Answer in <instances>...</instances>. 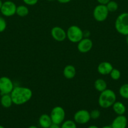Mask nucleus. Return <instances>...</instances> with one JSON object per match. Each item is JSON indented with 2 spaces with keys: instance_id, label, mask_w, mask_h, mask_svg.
I'll use <instances>...</instances> for the list:
<instances>
[{
  "instance_id": "0eeeda50",
  "label": "nucleus",
  "mask_w": 128,
  "mask_h": 128,
  "mask_svg": "<svg viewBox=\"0 0 128 128\" xmlns=\"http://www.w3.org/2000/svg\"><path fill=\"white\" fill-rule=\"evenodd\" d=\"M14 84L10 78L6 76L0 78V93L1 95L11 94L14 88Z\"/></svg>"
},
{
  "instance_id": "7ed1b4c3",
  "label": "nucleus",
  "mask_w": 128,
  "mask_h": 128,
  "mask_svg": "<svg viewBox=\"0 0 128 128\" xmlns=\"http://www.w3.org/2000/svg\"><path fill=\"white\" fill-rule=\"evenodd\" d=\"M115 28L120 34L128 35V12H122L117 16L115 21Z\"/></svg>"
},
{
  "instance_id": "9d476101",
  "label": "nucleus",
  "mask_w": 128,
  "mask_h": 128,
  "mask_svg": "<svg viewBox=\"0 0 128 128\" xmlns=\"http://www.w3.org/2000/svg\"><path fill=\"white\" fill-rule=\"evenodd\" d=\"M92 41L89 38H84L77 44L78 50L82 53H85L90 51L92 48Z\"/></svg>"
},
{
  "instance_id": "c756f323",
  "label": "nucleus",
  "mask_w": 128,
  "mask_h": 128,
  "mask_svg": "<svg viewBox=\"0 0 128 128\" xmlns=\"http://www.w3.org/2000/svg\"><path fill=\"white\" fill-rule=\"evenodd\" d=\"M49 128H61V127L60 126V125L56 124H53V123L51 126H50Z\"/></svg>"
},
{
  "instance_id": "2f4dec72",
  "label": "nucleus",
  "mask_w": 128,
  "mask_h": 128,
  "mask_svg": "<svg viewBox=\"0 0 128 128\" xmlns=\"http://www.w3.org/2000/svg\"><path fill=\"white\" fill-rule=\"evenodd\" d=\"M101 128H112L111 127V126H104L103 127H102Z\"/></svg>"
},
{
  "instance_id": "cd10ccee",
  "label": "nucleus",
  "mask_w": 128,
  "mask_h": 128,
  "mask_svg": "<svg viewBox=\"0 0 128 128\" xmlns=\"http://www.w3.org/2000/svg\"><path fill=\"white\" fill-rule=\"evenodd\" d=\"M83 33H84V38H89L90 36V32L88 30L83 31Z\"/></svg>"
},
{
  "instance_id": "4468645a",
  "label": "nucleus",
  "mask_w": 128,
  "mask_h": 128,
  "mask_svg": "<svg viewBox=\"0 0 128 128\" xmlns=\"http://www.w3.org/2000/svg\"><path fill=\"white\" fill-rule=\"evenodd\" d=\"M38 123L42 128H49L53 122L50 115L47 114H43L39 118Z\"/></svg>"
},
{
  "instance_id": "f257e3e1",
  "label": "nucleus",
  "mask_w": 128,
  "mask_h": 128,
  "mask_svg": "<svg viewBox=\"0 0 128 128\" xmlns=\"http://www.w3.org/2000/svg\"><path fill=\"white\" fill-rule=\"evenodd\" d=\"M10 94L13 104L20 106L26 103L31 100L33 92L29 88L16 86L14 88Z\"/></svg>"
},
{
  "instance_id": "a878e982",
  "label": "nucleus",
  "mask_w": 128,
  "mask_h": 128,
  "mask_svg": "<svg viewBox=\"0 0 128 128\" xmlns=\"http://www.w3.org/2000/svg\"><path fill=\"white\" fill-rule=\"evenodd\" d=\"M23 1L26 5H28V6H34V5H35L37 3L38 0H23Z\"/></svg>"
},
{
  "instance_id": "6ab92c4d",
  "label": "nucleus",
  "mask_w": 128,
  "mask_h": 128,
  "mask_svg": "<svg viewBox=\"0 0 128 128\" xmlns=\"http://www.w3.org/2000/svg\"><path fill=\"white\" fill-rule=\"evenodd\" d=\"M16 14L20 17H25L29 14V9L25 5H20L16 8Z\"/></svg>"
},
{
  "instance_id": "9b49d317",
  "label": "nucleus",
  "mask_w": 128,
  "mask_h": 128,
  "mask_svg": "<svg viewBox=\"0 0 128 128\" xmlns=\"http://www.w3.org/2000/svg\"><path fill=\"white\" fill-rule=\"evenodd\" d=\"M51 35L56 41L61 42L67 38V32L61 27L55 26L51 30Z\"/></svg>"
},
{
  "instance_id": "dca6fc26",
  "label": "nucleus",
  "mask_w": 128,
  "mask_h": 128,
  "mask_svg": "<svg viewBox=\"0 0 128 128\" xmlns=\"http://www.w3.org/2000/svg\"><path fill=\"white\" fill-rule=\"evenodd\" d=\"M112 107L114 112L117 115H124L126 111L125 105L120 101H115Z\"/></svg>"
},
{
  "instance_id": "f8f14e48",
  "label": "nucleus",
  "mask_w": 128,
  "mask_h": 128,
  "mask_svg": "<svg viewBox=\"0 0 128 128\" xmlns=\"http://www.w3.org/2000/svg\"><path fill=\"white\" fill-rule=\"evenodd\" d=\"M127 125V119L124 115H117L111 123L112 128H126Z\"/></svg>"
},
{
  "instance_id": "e433bc0d",
  "label": "nucleus",
  "mask_w": 128,
  "mask_h": 128,
  "mask_svg": "<svg viewBox=\"0 0 128 128\" xmlns=\"http://www.w3.org/2000/svg\"><path fill=\"white\" fill-rule=\"evenodd\" d=\"M47 1H54V0H47Z\"/></svg>"
},
{
  "instance_id": "72a5a7b5",
  "label": "nucleus",
  "mask_w": 128,
  "mask_h": 128,
  "mask_svg": "<svg viewBox=\"0 0 128 128\" xmlns=\"http://www.w3.org/2000/svg\"><path fill=\"white\" fill-rule=\"evenodd\" d=\"M28 128H38L37 126H30Z\"/></svg>"
},
{
  "instance_id": "20e7f679",
  "label": "nucleus",
  "mask_w": 128,
  "mask_h": 128,
  "mask_svg": "<svg viewBox=\"0 0 128 128\" xmlns=\"http://www.w3.org/2000/svg\"><path fill=\"white\" fill-rule=\"evenodd\" d=\"M67 38L70 42L78 43L82 39L84 38L83 31L79 26L72 25L67 31Z\"/></svg>"
},
{
  "instance_id": "473e14b6",
  "label": "nucleus",
  "mask_w": 128,
  "mask_h": 128,
  "mask_svg": "<svg viewBox=\"0 0 128 128\" xmlns=\"http://www.w3.org/2000/svg\"><path fill=\"white\" fill-rule=\"evenodd\" d=\"M3 1H1V0H0V10H1V7H2V6H3Z\"/></svg>"
},
{
  "instance_id": "f3484780",
  "label": "nucleus",
  "mask_w": 128,
  "mask_h": 128,
  "mask_svg": "<svg viewBox=\"0 0 128 128\" xmlns=\"http://www.w3.org/2000/svg\"><path fill=\"white\" fill-rule=\"evenodd\" d=\"M0 103H1V106L5 108H9L11 107L13 104L11 94H6L1 95V98L0 99Z\"/></svg>"
},
{
  "instance_id": "7c9ffc66",
  "label": "nucleus",
  "mask_w": 128,
  "mask_h": 128,
  "mask_svg": "<svg viewBox=\"0 0 128 128\" xmlns=\"http://www.w3.org/2000/svg\"><path fill=\"white\" fill-rule=\"evenodd\" d=\"M87 128H99V127H97V126H95V125H91V126H89V127Z\"/></svg>"
},
{
  "instance_id": "aec40b11",
  "label": "nucleus",
  "mask_w": 128,
  "mask_h": 128,
  "mask_svg": "<svg viewBox=\"0 0 128 128\" xmlns=\"http://www.w3.org/2000/svg\"><path fill=\"white\" fill-rule=\"evenodd\" d=\"M119 92L122 98L128 100V83H125L122 85L119 88Z\"/></svg>"
},
{
  "instance_id": "393cba45",
  "label": "nucleus",
  "mask_w": 128,
  "mask_h": 128,
  "mask_svg": "<svg viewBox=\"0 0 128 128\" xmlns=\"http://www.w3.org/2000/svg\"><path fill=\"white\" fill-rule=\"evenodd\" d=\"M7 23L5 19L3 17L0 16V32H2L6 30Z\"/></svg>"
},
{
  "instance_id": "39448f33",
  "label": "nucleus",
  "mask_w": 128,
  "mask_h": 128,
  "mask_svg": "<svg viewBox=\"0 0 128 128\" xmlns=\"http://www.w3.org/2000/svg\"><path fill=\"white\" fill-rule=\"evenodd\" d=\"M50 118L53 124H61L65 118V111L61 106H55L51 110Z\"/></svg>"
},
{
  "instance_id": "ddd939ff",
  "label": "nucleus",
  "mask_w": 128,
  "mask_h": 128,
  "mask_svg": "<svg viewBox=\"0 0 128 128\" xmlns=\"http://www.w3.org/2000/svg\"><path fill=\"white\" fill-rule=\"evenodd\" d=\"M114 68L110 62L107 61L101 62L97 66V71L101 75H108L110 73L112 69Z\"/></svg>"
},
{
  "instance_id": "bb28decb",
  "label": "nucleus",
  "mask_w": 128,
  "mask_h": 128,
  "mask_svg": "<svg viewBox=\"0 0 128 128\" xmlns=\"http://www.w3.org/2000/svg\"><path fill=\"white\" fill-rule=\"evenodd\" d=\"M97 2H99V4H104V5H106L107 2H109L110 0H97Z\"/></svg>"
},
{
  "instance_id": "423d86ee",
  "label": "nucleus",
  "mask_w": 128,
  "mask_h": 128,
  "mask_svg": "<svg viewBox=\"0 0 128 128\" xmlns=\"http://www.w3.org/2000/svg\"><path fill=\"white\" fill-rule=\"evenodd\" d=\"M109 11L107 8L106 5L98 4L93 11V16L97 21L102 22L106 20L109 15Z\"/></svg>"
},
{
  "instance_id": "c9c22d12",
  "label": "nucleus",
  "mask_w": 128,
  "mask_h": 128,
  "mask_svg": "<svg viewBox=\"0 0 128 128\" xmlns=\"http://www.w3.org/2000/svg\"><path fill=\"white\" fill-rule=\"evenodd\" d=\"M0 128H5L4 127V126H1V125H0Z\"/></svg>"
},
{
  "instance_id": "f03ea898",
  "label": "nucleus",
  "mask_w": 128,
  "mask_h": 128,
  "mask_svg": "<svg viewBox=\"0 0 128 128\" xmlns=\"http://www.w3.org/2000/svg\"><path fill=\"white\" fill-rule=\"evenodd\" d=\"M116 94L114 91L110 89H106L100 92L98 100V103L102 108H109L112 107L116 101Z\"/></svg>"
},
{
  "instance_id": "b1692460",
  "label": "nucleus",
  "mask_w": 128,
  "mask_h": 128,
  "mask_svg": "<svg viewBox=\"0 0 128 128\" xmlns=\"http://www.w3.org/2000/svg\"><path fill=\"white\" fill-rule=\"evenodd\" d=\"M90 118L92 120H97L100 116V112L99 110H94L90 112Z\"/></svg>"
},
{
  "instance_id": "2eb2a0df",
  "label": "nucleus",
  "mask_w": 128,
  "mask_h": 128,
  "mask_svg": "<svg viewBox=\"0 0 128 128\" xmlns=\"http://www.w3.org/2000/svg\"><path fill=\"white\" fill-rule=\"evenodd\" d=\"M63 74L65 78L68 80H72L74 78L76 75V70L73 65H67L63 69Z\"/></svg>"
},
{
  "instance_id": "f704fd0d",
  "label": "nucleus",
  "mask_w": 128,
  "mask_h": 128,
  "mask_svg": "<svg viewBox=\"0 0 128 128\" xmlns=\"http://www.w3.org/2000/svg\"><path fill=\"white\" fill-rule=\"evenodd\" d=\"M126 43L128 46V35H127L126 36Z\"/></svg>"
},
{
  "instance_id": "5701e85b",
  "label": "nucleus",
  "mask_w": 128,
  "mask_h": 128,
  "mask_svg": "<svg viewBox=\"0 0 128 128\" xmlns=\"http://www.w3.org/2000/svg\"><path fill=\"white\" fill-rule=\"evenodd\" d=\"M109 74H110V78H111L113 80H115V81L119 80L120 78V76H121L120 71L116 68H113Z\"/></svg>"
},
{
  "instance_id": "4be33fe9",
  "label": "nucleus",
  "mask_w": 128,
  "mask_h": 128,
  "mask_svg": "<svg viewBox=\"0 0 128 128\" xmlns=\"http://www.w3.org/2000/svg\"><path fill=\"white\" fill-rule=\"evenodd\" d=\"M107 8L109 12H114L118 9V4L114 1H110L106 4Z\"/></svg>"
},
{
  "instance_id": "6e6552de",
  "label": "nucleus",
  "mask_w": 128,
  "mask_h": 128,
  "mask_svg": "<svg viewBox=\"0 0 128 128\" xmlns=\"http://www.w3.org/2000/svg\"><path fill=\"white\" fill-rule=\"evenodd\" d=\"M90 112L85 110H80L77 111L74 116V121L79 124H85L90 120Z\"/></svg>"
},
{
  "instance_id": "412c9836",
  "label": "nucleus",
  "mask_w": 128,
  "mask_h": 128,
  "mask_svg": "<svg viewBox=\"0 0 128 128\" xmlns=\"http://www.w3.org/2000/svg\"><path fill=\"white\" fill-rule=\"evenodd\" d=\"M61 128H77L76 122L73 120H67L61 123Z\"/></svg>"
},
{
  "instance_id": "a211bd4d",
  "label": "nucleus",
  "mask_w": 128,
  "mask_h": 128,
  "mask_svg": "<svg viewBox=\"0 0 128 128\" xmlns=\"http://www.w3.org/2000/svg\"><path fill=\"white\" fill-rule=\"evenodd\" d=\"M94 88L97 91L101 92L107 89V82L103 79H97L94 82Z\"/></svg>"
},
{
  "instance_id": "1a4fd4ad",
  "label": "nucleus",
  "mask_w": 128,
  "mask_h": 128,
  "mask_svg": "<svg viewBox=\"0 0 128 128\" xmlns=\"http://www.w3.org/2000/svg\"><path fill=\"white\" fill-rule=\"evenodd\" d=\"M16 5L15 2L11 1H6L3 3L1 11V14L6 17H10L16 14Z\"/></svg>"
},
{
  "instance_id": "c85d7f7f",
  "label": "nucleus",
  "mask_w": 128,
  "mask_h": 128,
  "mask_svg": "<svg viewBox=\"0 0 128 128\" xmlns=\"http://www.w3.org/2000/svg\"><path fill=\"white\" fill-rule=\"evenodd\" d=\"M60 3H61V4H66V3H68V2H70V1H72V0H57Z\"/></svg>"
}]
</instances>
